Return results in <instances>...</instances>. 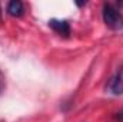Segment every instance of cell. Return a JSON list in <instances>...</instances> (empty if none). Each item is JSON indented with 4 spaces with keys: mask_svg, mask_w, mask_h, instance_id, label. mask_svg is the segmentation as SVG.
<instances>
[{
    "mask_svg": "<svg viewBox=\"0 0 123 122\" xmlns=\"http://www.w3.org/2000/svg\"><path fill=\"white\" fill-rule=\"evenodd\" d=\"M102 16L105 25L112 30H120L123 27V14L112 3H105L102 9Z\"/></svg>",
    "mask_w": 123,
    "mask_h": 122,
    "instance_id": "obj_1",
    "label": "cell"
},
{
    "mask_svg": "<svg viewBox=\"0 0 123 122\" xmlns=\"http://www.w3.org/2000/svg\"><path fill=\"white\" fill-rule=\"evenodd\" d=\"M107 91L113 95H123V65L110 78L109 85H107Z\"/></svg>",
    "mask_w": 123,
    "mask_h": 122,
    "instance_id": "obj_2",
    "label": "cell"
},
{
    "mask_svg": "<svg viewBox=\"0 0 123 122\" xmlns=\"http://www.w3.org/2000/svg\"><path fill=\"white\" fill-rule=\"evenodd\" d=\"M49 26L56 32L57 34H60L63 37H69L70 36V25L67 20H57V19H52L49 22Z\"/></svg>",
    "mask_w": 123,
    "mask_h": 122,
    "instance_id": "obj_3",
    "label": "cell"
},
{
    "mask_svg": "<svg viewBox=\"0 0 123 122\" xmlns=\"http://www.w3.org/2000/svg\"><path fill=\"white\" fill-rule=\"evenodd\" d=\"M7 13L13 17H20L25 14V6L19 0H13L7 4Z\"/></svg>",
    "mask_w": 123,
    "mask_h": 122,
    "instance_id": "obj_4",
    "label": "cell"
},
{
    "mask_svg": "<svg viewBox=\"0 0 123 122\" xmlns=\"http://www.w3.org/2000/svg\"><path fill=\"white\" fill-rule=\"evenodd\" d=\"M115 118H116V121L123 122V108L119 111V112H117V114H116V116H115Z\"/></svg>",
    "mask_w": 123,
    "mask_h": 122,
    "instance_id": "obj_5",
    "label": "cell"
},
{
    "mask_svg": "<svg viewBox=\"0 0 123 122\" xmlns=\"http://www.w3.org/2000/svg\"><path fill=\"white\" fill-rule=\"evenodd\" d=\"M3 88H4V76H3V73L0 72V92L3 91Z\"/></svg>",
    "mask_w": 123,
    "mask_h": 122,
    "instance_id": "obj_6",
    "label": "cell"
}]
</instances>
